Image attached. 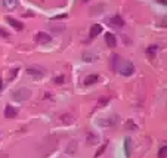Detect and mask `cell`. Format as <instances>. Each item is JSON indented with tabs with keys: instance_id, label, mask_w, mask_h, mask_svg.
I'll list each match as a JSON object with an SVG mask.
<instances>
[{
	"instance_id": "6da1fadb",
	"label": "cell",
	"mask_w": 167,
	"mask_h": 158,
	"mask_svg": "<svg viewBox=\"0 0 167 158\" xmlns=\"http://www.w3.org/2000/svg\"><path fill=\"white\" fill-rule=\"evenodd\" d=\"M27 74L33 79H42L46 74V69L40 65H30V67H27Z\"/></svg>"
},
{
	"instance_id": "7a4b0ae2",
	"label": "cell",
	"mask_w": 167,
	"mask_h": 158,
	"mask_svg": "<svg viewBox=\"0 0 167 158\" xmlns=\"http://www.w3.org/2000/svg\"><path fill=\"white\" fill-rule=\"evenodd\" d=\"M117 69L120 71V74H121V75L129 77V75H132V74L135 73V65L130 62V61H124L121 67H118Z\"/></svg>"
},
{
	"instance_id": "3957f363",
	"label": "cell",
	"mask_w": 167,
	"mask_h": 158,
	"mask_svg": "<svg viewBox=\"0 0 167 158\" xmlns=\"http://www.w3.org/2000/svg\"><path fill=\"white\" fill-rule=\"evenodd\" d=\"M30 96H31V92L25 89V87H21V89L13 92V99L15 101H27Z\"/></svg>"
},
{
	"instance_id": "277c9868",
	"label": "cell",
	"mask_w": 167,
	"mask_h": 158,
	"mask_svg": "<svg viewBox=\"0 0 167 158\" xmlns=\"http://www.w3.org/2000/svg\"><path fill=\"white\" fill-rule=\"evenodd\" d=\"M36 40H37V43H49L50 40H52V37H50L47 33H45V31H40V33H37V36H36Z\"/></svg>"
},
{
	"instance_id": "5b68a950",
	"label": "cell",
	"mask_w": 167,
	"mask_h": 158,
	"mask_svg": "<svg viewBox=\"0 0 167 158\" xmlns=\"http://www.w3.org/2000/svg\"><path fill=\"white\" fill-rule=\"evenodd\" d=\"M105 43L108 47H115L117 45V39H115V36L111 33H105Z\"/></svg>"
},
{
	"instance_id": "8992f818",
	"label": "cell",
	"mask_w": 167,
	"mask_h": 158,
	"mask_svg": "<svg viewBox=\"0 0 167 158\" xmlns=\"http://www.w3.org/2000/svg\"><path fill=\"white\" fill-rule=\"evenodd\" d=\"M17 115H18L17 108L11 107V105H7V107L5 108V117H6V118H15Z\"/></svg>"
},
{
	"instance_id": "52a82bcc",
	"label": "cell",
	"mask_w": 167,
	"mask_h": 158,
	"mask_svg": "<svg viewBox=\"0 0 167 158\" xmlns=\"http://www.w3.org/2000/svg\"><path fill=\"white\" fill-rule=\"evenodd\" d=\"M124 154H126L127 158L132 157V139H130V137H126V139H124Z\"/></svg>"
},
{
	"instance_id": "ba28073f",
	"label": "cell",
	"mask_w": 167,
	"mask_h": 158,
	"mask_svg": "<svg viewBox=\"0 0 167 158\" xmlns=\"http://www.w3.org/2000/svg\"><path fill=\"white\" fill-rule=\"evenodd\" d=\"M6 21L11 24L12 27L15 30H22L24 28V25H22V22H19L18 19H15V18H12V17H6Z\"/></svg>"
},
{
	"instance_id": "9c48e42d",
	"label": "cell",
	"mask_w": 167,
	"mask_h": 158,
	"mask_svg": "<svg viewBox=\"0 0 167 158\" xmlns=\"http://www.w3.org/2000/svg\"><path fill=\"white\" fill-rule=\"evenodd\" d=\"M3 6L7 11H13L18 7V0H3Z\"/></svg>"
},
{
	"instance_id": "30bf717a",
	"label": "cell",
	"mask_w": 167,
	"mask_h": 158,
	"mask_svg": "<svg viewBox=\"0 0 167 158\" xmlns=\"http://www.w3.org/2000/svg\"><path fill=\"white\" fill-rule=\"evenodd\" d=\"M101 33H102V25H99V24L92 25V28H90V39H95L96 36H99Z\"/></svg>"
},
{
	"instance_id": "8fae6325",
	"label": "cell",
	"mask_w": 167,
	"mask_h": 158,
	"mask_svg": "<svg viewBox=\"0 0 167 158\" xmlns=\"http://www.w3.org/2000/svg\"><path fill=\"white\" fill-rule=\"evenodd\" d=\"M110 24H111L112 27H123L124 25V21H123V18L120 15H115V17H112L110 19Z\"/></svg>"
},
{
	"instance_id": "7c38bea8",
	"label": "cell",
	"mask_w": 167,
	"mask_h": 158,
	"mask_svg": "<svg viewBox=\"0 0 167 158\" xmlns=\"http://www.w3.org/2000/svg\"><path fill=\"white\" fill-rule=\"evenodd\" d=\"M96 59H98V55H96V53H90V52L83 53V61L84 62H95Z\"/></svg>"
},
{
	"instance_id": "4fadbf2b",
	"label": "cell",
	"mask_w": 167,
	"mask_h": 158,
	"mask_svg": "<svg viewBox=\"0 0 167 158\" xmlns=\"http://www.w3.org/2000/svg\"><path fill=\"white\" fill-rule=\"evenodd\" d=\"M98 80H99V77H98L96 74H92V75H87V77L84 79V84H86V86H92V84H95Z\"/></svg>"
},
{
	"instance_id": "5bb4252c",
	"label": "cell",
	"mask_w": 167,
	"mask_h": 158,
	"mask_svg": "<svg viewBox=\"0 0 167 158\" xmlns=\"http://www.w3.org/2000/svg\"><path fill=\"white\" fill-rule=\"evenodd\" d=\"M62 121L65 123V124H71L72 121H74V118H72V115H62Z\"/></svg>"
},
{
	"instance_id": "9a60e30c",
	"label": "cell",
	"mask_w": 167,
	"mask_h": 158,
	"mask_svg": "<svg viewBox=\"0 0 167 158\" xmlns=\"http://www.w3.org/2000/svg\"><path fill=\"white\" fill-rule=\"evenodd\" d=\"M105 149H106V143H104V145H102V146H101L99 149L96 151V154H95V158H99L101 155H102V154L105 152Z\"/></svg>"
},
{
	"instance_id": "2e32d148",
	"label": "cell",
	"mask_w": 167,
	"mask_h": 158,
	"mask_svg": "<svg viewBox=\"0 0 167 158\" xmlns=\"http://www.w3.org/2000/svg\"><path fill=\"white\" fill-rule=\"evenodd\" d=\"M166 154H167V146L166 145H163V148H160V151H158V157L166 158Z\"/></svg>"
},
{
	"instance_id": "e0dca14e",
	"label": "cell",
	"mask_w": 167,
	"mask_h": 158,
	"mask_svg": "<svg viewBox=\"0 0 167 158\" xmlns=\"http://www.w3.org/2000/svg\"><path fill=\"white\" fill-rule=\"evenodd\" d=\"M17 74H18V69L15 68L13 71H11V74H7V80H13L15 77H17Z\"/></svg>"
},
{
	"instance_id": "ac0fdd59",
	"label": "cell",
	"mask_w": 167,
	"mask_h": 158,
	"mask_svg": "<svg viewBox=\"0 0 167 158\" xmlns=\"http://www.w3.org/2000/svg\"><path fill=\"white\" fill-rule=\"evenodd\" d=\"M0 37H5V39H9V37H11V34L7 33V31H6V30L0 28Z\"/></svg>"
},
{
	"instance_id": "d6986e66",
	"label": "cell",
	"mask_w": 167,
	"mask_h": 158,
	"mask_svg": "<svg viewBox=\"0 0 167 158\" xmlns=\"http://www.w3.org/2000/svg\"><path fill=\"white\" fill-rule=\"evenodd\" d=\"M64 75H59V77H56L55 79V84H62V83H64Z\"/></svg>"
},
{
	"instance_id": "ffe728a7",
	"label": "cell",
	"mask_w": 167,
	"mask_h": 158,
	"mask_svg": "<svg viewBox=\"0 0 167 158\" xmlns=\"http://www.w3.org/2000/svg\"><path fill=\"white\" fill-rule=\"evenodd\" d=\"M68 17V13H61V15H56V17H53L52 19L55 21V19H64V18H67Z\"/></svg>"
},
{
	"instance_id": "44dd1931",
	"label": "cell",
	"mask_w": 167,
	"mask_h": 158,
	"mask_svg": "<svg viewBox=\"0 0 167 158\" xmlns=\"http://www.w3.org/2000/svg\"><path fill=\"white\" fill-rule=\"evenodd\" d=\"M155 50H157V46H150V47H148V50H146V52H148V53L151 55V53H154Z\"/></svg>"
},
{
	"instance_id": "7402d4cb",
	"label": "cell",
	"mask_w": 167,
	"mask_h": 158,
	"mask_svg": "<svg viewBox=\"0 0 167 158\" xmlns=\"http://www.w3.org/2000/svg\"><path fill=\"white\" fill-rule=\"evenodd\" d=\"M74 148H76V142H72V143H71V148H70V149H67V152L68 154H74Z\"/></svg>"
},
{
	"instance_id": "603a6c76",
	"label": "cell",
	"mask_w": 167,
	"mask_h": 158,
	"mask_svg": "<svg viewBox=\"0 0 167 158\" xmlns=\"http://www.w3.org/2000/svg\"><path fill=\"white\" fill-rule=\"evenodd\" d=\"M158 3H161V5H166V0H158Z\"/></svg>"
},
{
	"instance_id": "cb8c5ba5",
	"label": "cell",
	"mask_w": 167,
	"mask_h": 158,
	"mask_svg": "<svg viewBox=\"0 0 167 158\" xmlns=\"http://www.w3.org/2000/svg\"><path fill=\"white\" fill-rule=\"evenodd\" d=\"M2 87H3V81H2V79H0V90H2Z\"/></svg>"
},
{
	"instance_id": "d4e9b609",
	"label": "cell",
	"mask_w": 167,
	"mask_h": 158,
	"mask_svg": "<svg viewBox=\"0 0 167 158\" xmlns=\"http://www.w3.org/2000/svg\"><path fill=\"white\" fill-rule=\"evenodd\" d=\"M81 2H84V3H87V2H90V0H81Z\"/></svg>"
}]
</instances>
